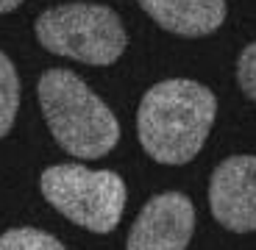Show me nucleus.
Listing matches in <instances>:
<instances>
[{"label":"nucleus","instance_id":"nucleus-11","mask_svg":"<svg viewBox=\"0 0 256 250\" xmlns=\"http://www.w3.org/2000/svg\"><path fill=\"white\" fill-rule=\"evenodd\" d=\"M22 0H0V14H8V11H14V8L20 6Z\"/></svg>","mask_w":256,"mask_h":250},{"label":"nucleus","instance_id":"nucleus-3","mask_svg":"<svg viewBox=\"0 0 256 250\" xmlns=\"http://www.w3.org/2000/svg\"><path fill=\"white\" fill-rule=\"evenodd\" d=\"M34 33L48 53L95 67L114 64L128 45L122 19L100 3H64L48 8L36 17Z\"/></svg>","mask_w":256,"mask_h":250},{"label":"nucleus","instance_id":"nucleus-7","mask_svg":"<svg viewBox=\"0 0 256 250\" xmlns=\"http://www.w3.org/2000/svg\"><path fill=\"white\" fill-rule=\"evenodd\" d=\"M159 28L176 36L198 39L226 22V0H136Z\"/></svg>","mask_w":256,"mask_h":250},{"label":"nucleus","instance_id":"nucleus-9","mask_svg":"<svg viewBox=\"0 0 256 250\" xmlns=\"http://www.w3.org/2000/svg\"><path fill=\"white\" fill-rule=\"evenodd\" d=\"M0 250H67L53 234L39 228H12L0 237Z\"/></svg>","mask_w":256,"mask_h":250},{"label":"nucleus","instance_id":"nucleus-8","mask_svg":"<svg viewBox=\"0 0 256 250\" xmlns=\"http://www.w3.org/2000/svg\"><path fill=\"white\" fill-rule=\"evenodd\" d=\"M20 111V75L12 58L0 50V139L12 131Z\"/></svg>","mask_w":256,"mask_h":250},{"label":"nucleus","instance_id":"nucleus-10","mask_svg":"<svg viewBox=\"0 0 256 250\" xmlns=\"http://www.w3.org/2000/svg\"><path fill=\"white\" fill-rule=\"evenodd\" d=\"M237 83H240V89L256 103V42L245 45L242 53H240V58H237Z\"/></svg>","mask_w":256,"mask_h":250},{"label":"nucleus","instance_id":"nucleus-2","mask_svg":"<svg viewBox=\"0 0 256 250\" xmlns=\"http://www.w3.org/2000/svg\"><path fill=\"white\" fill-rule=\"evenodd\" d=\"M36 95L53 139L70 156L103 159L120 142V122L114 111L72 70L42 72Z\"/></svg>","mask_w":256,"mask_h":250},{"label":"nucleus","instance_id":"nucleus-5","mask_svg":"<svg viewBox=\"0 0 256 250\" xmlns=\"http://www.w3.org/2000/svg\"><path fill=\"white\" fill-rule=\"evenodd\" d=\"M212 214L234 234L256 231V156H228L209 181Z\"/></svg>","mask_w":256,"mask_h":250},{"label":"nucleus","instance_id":"nucleus-6","mask_svg":"<svg viewBox=\"0 0 256 250\" xmlns=\"http://www.w3.org/2000/svg\"><path fill=\"white\" fill-rule=\"evenodd\" d=\"M195 234V206L184 192H162L142 206L126 250H186Z\"/></svg>","mask_w":256,"mask_h":250},{"label":"nucleus","instance_id":"nucleus-1","mask_svg":"<svg viewBox=\"0 0 256 250\" xmlns=\"http://www.w3.org/2000/svg\"><path fill=\"white\" fill-rule=\"evenodd\" d=\"M214 117L218 97L209 86L190 78L154 83L136 111L140 145L159 164H186L206 145Z\"/></svg>","mask_w":256,"mask_h":250},{"label":"nucleus","instance_id":"nucleus-4","mask_svg":"<svg viewBox=\"0 0 256 250\" xmlns=\"http://www.w3.org/2000/svg\"><path fill=\"white\" fill-rule=\"evenodd\" d=\"M39 189L58 214L92 234L114 231L126 209V181L112 170L53 164L42 173Z\"/></svg>","mask_w":256,"mask_h":250}]
</instances>
